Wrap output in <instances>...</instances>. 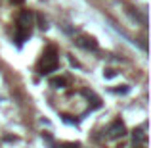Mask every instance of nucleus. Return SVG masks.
I'll return each instance as SVG.
<instances>
[{"label": "nucleus", "mask_w": 151, "mask_h": 148, "mask_svg": "<svg viewBox=\"0 0 151 148\" xmlns=\"http://www.w3.org/2000/svg\"><path fill=\"white\" fill-rule=\"evenodd\" d=\"M55 67H58V58L55 56H44V60H42V73H50V71H55Z\"/></svg>", "instance_id": "f257e3e1"}, {"label": "nucleus", "mask_w": 151, "mask_h": 148, "mask_svg": "<svg viewBox=\"0 0 151 148\" xmlns=\"http://www.w3.org/2000/svg\"><path fill=\"white\" fill-rule=\"evenodd\" d=\"M124 133H126V129H124V125H122L121 121H115L113 125L109 127V137L111 139H119V137H122Z\"/></svg>", "instance_id": "f03ea898"}, {"label": "nucleus", "mask_w": 151, "mask_h": 148, "mask_svg": "<svg viewBox=\"0 0 151 148\" xmlns=\"http://www.w3.org/2000/svg\"><path fill=\"white\" fill-rule=\"evenodd\" d=\"M52 85H54V87H61L63 85V79H54V81H52Z\"/></svg>", "instance_id": "7ed1b4c3"}]
</instances>
